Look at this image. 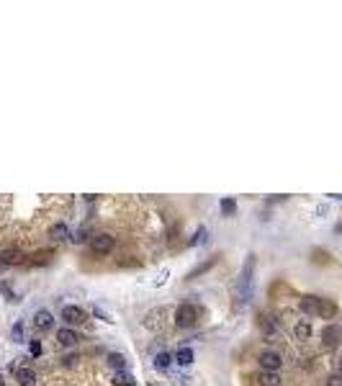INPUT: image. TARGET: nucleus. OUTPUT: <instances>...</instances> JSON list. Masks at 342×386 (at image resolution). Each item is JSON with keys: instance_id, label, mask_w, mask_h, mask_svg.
Here are the masks:
<instances>
[{"instance_id": "nucleus-1", "label": "nucleus", "mask_w": 342, "mask_h": 386, "mask_svg": "<svg viewBox=\"0 0 342 386\" xmlns=\"http://www.w3.org/2000/svg\"><path fill=\"white\" fill-rule=\"evenodd\" d=\"M252 273H255V255H247L245 265H242V273H239L237 286H234L237 309H239V306H245V304H249V299H252V283H255Z\"/></svg>"}, {"instance_id": "nucleus-2", "label": "nucleus", "mask_w": 342, "mask_h": 386, "mask_svg": "<svg viewBox=\"0 0 342 386\" xmlns=\"http://www.w3.org/2000/svg\"><path fill=\"white\" fill-rule=\"evenodd\" d=\"M203 317V309L198 304H180L175 309V324L180 330H193Z\"/></svg>"}, {"instance_id": "nucleus-3", "label": "nucleus", "mask_w": 342, "mask_h": 386, "mask_svg": "<svg viewBox=\"0 0 342 386\" xmlns=\"http://www.w3.org/2000/svg\"><path fill=\"white\" fill-rule=\"evenodd\" d=\"M113 247H116V240H113V234L108 232H98L90 237V253L93 255H111Z\"/></svg>"}, {"instance_id": "nucleus-4", "label": "nucleus", "mask_w": 342, "mask_h": 386, "mask_svg": "<svg viewBox=\"0 0 342 386\" xmlns=\"http://www.w3.org/2000/svg\"><path fill=\"white\" fill-rule=\"evenodd\" d=\"M257 363H260V371L278 373L280 366H283V355L278 353V350H263V353L257 355Z\"/></svg>"}, {"instance_id": "nucleus-5", "label": "nucleus", "mask_w": 342, "mask_h": 386, "mask_svg": "<svg viewBox=\"0 0 342 386\" xmlns=\"http://www.w3.org/2000/svg\"><path fill=\"white\" fill-rule=\"evenodd\" d=\"M342 343V327L340 324H327L324 330H322V345L327 350H332Z\"/></svg>"}, {"instance_id": "nucleus-6", "label": "nucleus", "mask_w": 342, "mask_h": 386, "mask_svg": "<svg viewBox=\"0 0 342 386\" xmlns=\"http://www.w3.org/2000/svg\"><path fill=\"white\" fill-rule=\"evenodd\" d=\"M85 317H88L85 309H83V306H77V304H67L64 309H62V320L67 324H83Z\"/></svg>"}, {"instance_id": "nucleus-7", "label": "nucleus", "mask_w": 342, "mask_h": 386, "mask_svg": "<svg viewBox=\"0 0 342 386\" xmlns=\"http://www.w3.org/2000/svg\"><path fill=\"white\" fill-rule=\"evenodd\" d=\"M24 263V253L18 247H10V250H3L0 253V268H10V265H18Z\"/></svg>"}, {"instance_id": "nucleus-8", "label": "nucleus", "mask_w": 342, "mask_h": 386, "mask_svg": "<svg viewBox=\"0 0 342 386\" xmlns=\"http://www.w3.org/2000/svg\"><path fill=\"white\" fill-rule=\"evenodd\" d=\"M33 327L41 330V332H49V330H54V317L47 309H39L36 314H33Z\"/></svg>"}, {"instance_id": "nucleus-9", "label": "nucleus", "mask_w": 342, "mask_h": 386, "mask_svg": "<svg viewBox=\"0 0 342 386\" xmlns=\"http://www.w3.org/2000/svg\"><path fill=\"white\" fill-rule=\"evenodd\" d=\"M80 343V335L75 330H70V327H62L60 332H57V345H62V348H75Z\"/></svg>"}, {"instance_id": "nucleus-10", "label": "nucleus", "mask_w": 342, "mask_h": 386, "mask_svg": "<svg viewBox=\"0 0 342 386\" xmlns=\"http://www.w3.org/2000/svg\"><path fill=\"white\" fill-rule=\"evenodd\" d=\"M319 304H322V296H304V299L299 301L301 312H304L306 317H319Z\"/></svg>"}, {"instance_id": "nucleus-11", "label": "nucleus", "mask_w": 342, "mask_h": 386, "mask_svg": "<svg viewBox=\"0 0 342 386\" xmlns=\"http://www.w3.org/2000/svg\"><path fill=\"white\" fill-rule=\"evenodd\" d=\"M159 317L165 320V309H152V312H147V317H144V327H147V330H152V332H159V330H162V322H159Z\"/></svg>"}, {"instance_id": "nucleus-12", "label": "nucleus", "mask_w": 342, "mask_h": 386, "mask_svg": "<svg viewBox=\"0 0 342 386\" xmlns=\"http://www.w3.org/2000/svg\"><path fill=\"white\" fill-rule=\"evenodd\" d=\"M16 381L21 386H33V384H36V371L21 366V368H16Z\"/></svg>"}, {"instance_id": "nucleus-13", "label": "nucleus", "mask_w": 342, "mask_h": 386, "mask_svg": "<svg viewBox=\"0 0 342 386\" xmlns=\"http://www.w3.org/2000/svg\"><path fill=\"white\" fill-rule=\"evenodd\" d=\"M335 317H337V304L332 299L322 296V304H319V320H335Z\"/></svg>"}, {"instance_id": "nucleus-14", "label": "nucleus", "mask_w": 342, "mask_h": 386, "mask_svg": "<svg viewBox=\"0 0 342 386\" xmlns=\"http://www.w3.org/2000/svg\"><path fill=\"white\" fill-rule=\"evenodd\" d=\"M260 330L265 332V337H276L278 335V322L270 314H260Z\"/></svg>"}, {"instance_id": "nucleus-15", "label": "nucleus", "mask_w": 342, "mask_h": 386, "mask_svg": "<svg viewBox=\"0 0 342 386\" xmlns=\"http://www.w3.org/2000/svg\"><path fill=\"white\" fill-rule=\"evenodd\" d=\"M257 386H280V373H273V371H260L257 373Z\"/></svg>"}, {"instance_id": "nucleus-16", "label": "nucleus", "mask_w": 342, "mask_h": 386, "mask_svg": "<svg viewBox=\"0 0 342 386\" xmlns=\"http://www.w3.org/2000/svg\"><path fill=\"white\" fill-rule=\"evenodd\" d=\"M106 360H108V366L116 371V373L119 371H126V355H124V353H108Z\"/></svg>"}, {"instance_id": "nucleus-17", "label": "nucleus", "mask_w": 342, "mask_h": 386, "mask_svg": "<svg viewBox=\"0 0 342 386\" xmlns=\"http://www.w3.org/2000/svg\"><path fill=\"white\" fill-rule=\"evenodd\" d=\"M49 237H52V240H57V242H64L67 237H70V229H67L64 222H60V224H54L52 229H49Z\"/></svg>"}, {"instance_id": "nucleus-18", "label": "nucleus", "mask_w": 342, "mask_h": 386, "mask_svg": "<svg viewBox=\"0 0 342 386\" xmlns=\"http://www.w3.org/2000/svg\"><path fill=\"white\" fill-rule=\"evenodd\" d=\"M293 337L301 340V343H304V340H309V337H311V324L306 322V320H301L299 324L293 327Z\"/></svg>"}, {"instance_id": "nucleus-19", "label": "nucleus", "mask_w": 342, "mask_h": 386, "mask_svg": "<svg viewBox=\"0 0 342 386\" xmlns=\"http://www.w3.org/2000/svg\"><path fill=\"white\" fill-rule=\"evenodd\" d=\"M113 386H134L136 384V379L131 376L129 371H119V373H113V381H111Z\"/></svg>"}, {"instance_id": "nucleus-20", "label": "nucleus", "mask_w": 342, "mask_h": 386, "mask_svg": "<svg viewBox=\"0 0 342 386\" xmlns=\"http://www.w3.org/2000/svg\"><path fill=\"white\" fill-rule=\"evenodd\" d=\"M170 363H173V355H170L167 350H162V353L155 355V368H157V371H167Z\"/></svg>"}, {"instance_id": "nucleus-21", "label": "nucleus", "mask_w": 342, "mask_h": 386, "mask_svg": "<svg viewBox=\"0 0 342 386\" xmlns=\"http://www.w3.org/2000/svg\"><path fill=\"white\" fill-rule=\"evenodd\" d=\"M175 363H178V366H190V363H193V350L190 348H180L175 353Z\"/></svg>"}, {"instance_id": "nucleus-22", "label": "nucleus", "mask_w": 342, "mask_h": 386, "mask_svg": "<svg viewBox=\"0 0 342 386\" xmlns=\"http://www.w3.org/2000/svg\"><path fill=\"white\" fill-rule=\"evenodd\" d=\"M221 214H224V217H234V214H237V201L234 198H224L221 201Z\"/></svg>"}, {"instance_id": "nucleus-23", "label": "nucleus", "mask_w": 342, "mask_h": 386, "mask_svg": "<svg viewBox=\"0 0 342 386\" xmlns=\"http://www.w3.org/2000/svg\"><path fill=\"white\" fill-rule=\"evenodd\" d=\"M0 293H3V296H5L8 301H13V304L18 301V296H16V293H13V289H10V283H5V281L0 283Z\"/></svg>"}, {"instance_id": "nucleus-24", "label": "nucleus", "mask_w": 342, "mask_h": 386, "mask_svg": "<svg viewBox=\"0 0 342 386\" xmlns=\"http://www.w3.org/2000/svg\"><path fill=\"white\" fill-rule=\"evenodd\" d=\"M214 263H216V255H214V257L209 260V263H203V265H198L196 270H190V273H188V278H196V276H201V273H206V270H209V268H211Z\"/></svg>"}, {"instance_id": "nucleus-25", "label": "nucleus", "mask_w": 342, "mask_h": 386, "mask_svg": "<svg viewBox=\"0 0 342 386\" xmlns=\"http://www.w3.org/2000/svg\"><path fill=\"white\" fill-rule=\"evenodd\" d=\"M29 350H31V355H33V358H39V355L44 353V348H41V340H31Z\"/></svg>"}, {"instance_id": "nucleus-26", "label": "nucleus", "mask_w": 342, "mask_h": 386, "mask_svg": "<svg viewBox=\"0 0 342 386\" xmlns=\"http://www.w3.org/2000/svg\"><path fill=\"white\" fill-rule=\"evenodd\" d=\"M93 314L98 317V320H103V322H108V324L113 322V317H111L108 312H103V309H100V306H93Z\"/></svg>"}, {"instance_id": "nucleus-27", "label": "nucleus", "mask_w": 342, "mask_h": 386, "mask_svg": "<svg viewBox=\"0 0 342 386\" xmlns=\"http://www.w3.org/2000/svg\"><path fill=\"white\" fill-rule=\"evenodd\" d=\"M10 335H13L16 343H21V340H24V324H21V322H18V324H13V332H10Z\"/></svg>"}, {"instance_id": "nucleus-28", "label": "nucleus", "mask_w": 342, "mask_h": 386, "mask_svg": "<svg viewBox=\"0 0 342 386\" xmlns=\"http://www.w3.org/2000/svg\"><path fill=\"white\" fill-rule=\"evenodd\" d=\"M201 237L206 240V226H198L196 234H193V240H190V245H198V242H201Z\"/></svg>"}, {"instance_id": "nucleus-29", "label": "nucleus", "mask_w": 342, "mask_h": 386, "mask_svg": "<svg viewBox=\"0 0 342 386\" xmlns=\"http://www.w3.org/2000/svg\"><path fill=\"white\" fill-rule=\"evenodd\" d=\"M327 386H342V376H340V373H329V376H327Z\"/></svg>"}, {"instance_id": "nucleus-30", "label": "nucleus", "mask_w": 342, "mask_h": 386, "mask_svg": "<svg viewBox=\"0 0 342 386\" xmlns=\"http://www.w3.org/2000/svg\"><path fill=\"white\" fill-rule=\"evenodd\" d=\"M167 276H170V270H162V273L157 276V281H155V286H159V283H165V281H167Z\"/></svg>"}, {"instance_id": "nucleus-31", "label": "nucleus", "mask_w": 342, "mask_h": 386, "mask_svg": "<svg viewBox=\"0 0 342 386\" xmlns=\"http://www.w3.org/2000/svg\"><path fill=\"white\" fill-rule=\"evenodd\" d=\"M335 373H340V376H342V353H340V358H337V371H335Z\"/></svg>"}, {"instance_id": "nucleus-32", "label": "nucleus", "mask_w": 342, "mask_h": 386, "mask_svg": "<svg viewBox=\"0 0 342 386\" xmlns=\"http://www.w3.org/2000/svg\"><path fill=\"white\" fill-rule=\"evenodd\" d=\"M0 386H5V384H3V376H0Z\"/></svg>"}]
</instances>
